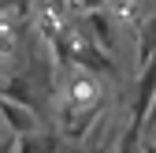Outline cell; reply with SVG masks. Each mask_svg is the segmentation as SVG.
Wrapping results in <instances>:
<instances>
[{"label": "cell", "mask_w": 156, "mask_h": 153, "mask_svg": "<svg viewBox=\"0 0 156 153\" xmlns=\"http://www.w3.org/2000/svg\"><path fill=\"white\" fill-rule=\"evenodd\" d=\"M78 8L82 11H97V8H104V0H78Z\"/></svg>", "instance_id": "obj_6"}, {"label": "cell", "mask_w": 156, "mask_h": 153, "mask_svg": "<svg viewBox=\"0 0 156 153\" xmlns=\"http://www.w3.org/2000/svg\"><path fill=\"white\" fill-rule=\"evenodd\" d=\"M141 131H145V138H149V142H156V97H152V105H149V112H145Z\"/></svg>", "instance_id": "obj_5"}, {"label": "cell", "mask_w": 156, "mask_h": 153, "mask_svg": "<svg viewBox=\"0 0 156 153\" xmlns=\"http://www.w3.org/2000/svg\"><path fill=\"white\" fill-rule=\"evenodd\" d=\"M0 153H15V142H11V138H4V142H0Z\"/></svg>", "instance_id": "obj_7"}, {"label": "cell", "mask_w": 156, "mask_h": 153, "mask_svg": "<svg viewBox=\"0 0 156 153\" xmlns=\"http://www.w3.org/2000/svg\"><path fill=\"white\" fill-rule=\"evenodd\" d=\"M86 34H89V41L101 49V52H115V19L104 11V8H97V11H86Z\"/></svg>", "instance_id": "obj_1"}, {"label": "cell", "mask_w": 156, "mask_h": 153, "mask_svg": "<svg viewBox=\"0 0 156 153\" xmlns=\"http://www.w3.org/2000/svg\"><path fill=\"white\" fill-rule=\"evenodd\" d=\"M89 153H108V149H104V146H93V149H89Z\"/></svg>", "instance_id": "obj_8"}, {"label": "cell", "mask_w": 156, "mask_h": 153, "mask_svg": "<svg viewBox=\"0 0 156 153\" xmlns=\"http://www.w3.org/2000/svg\"><path fill=\"white\" fill-rule=\"evenodd\" d=\"M15 153H63V138L60 135H45V131H34V135H23L15 142Z\"/></svg>", "instance_id": "obj_3"}, {"label": "cell", "mask_w": 156, "mask_h": 153, "mask_svg": "<svg viewBox=\"0 0 156 153\" xmlns=\"http://www.w3.org/2000/svg\"><path fill=\"white\" fill-rule=\"evenodd\" d=\"M156 56V11L141 19V34H138V67H145Z\"/></svg>", "instance_id": "obj_4"}, {"label": "cell", "mask_w": 156, "mask_h": 153, "mask_svg": "<svg viewBox=\"0 0 156 153\" xmlns=\"http://www.w3.org/2000/svg\"><path fill=\"white\" fill-rule=\"evenodd\" d=\"M0 123H4L15 138L34 135V131H37V116H34V108L15 105V101H8V97H0Z\"/></svg>", "instance_id": "obj_2"}]
</instances>
